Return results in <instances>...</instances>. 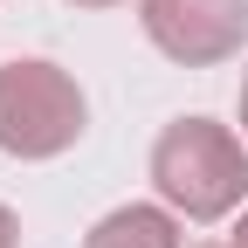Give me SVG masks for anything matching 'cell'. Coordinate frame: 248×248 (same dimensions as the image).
<instances>
[{
    "instance_id": "3957f363",
    "label": "cell",
    "mask_w": 248,
    "mask_h": 248,
    "mask_svg": "<svg viewBox=\"0 0 248 248\" xmlns=\"http://www.w3.org/2000/svg\"><path fill=\"white\" fill-rule=\"evenodd\" d=\"M138 21L152 48H166L186 69H214L248 42V0H138Z\"/></svg>"
},
{
    "instance_id": "277c9868",
    "label": "cell",
    "mask_w": 248,
    "mask_h": 248,
    "mask_svg": "<svg viewBox=\"0 0 248 248\" xmlns=\"http://www.w3.org/2000/svg\"><path fill=\"white\" fill-rule=\"evenodd\" d=\"M186 234H179V214L172 207H145V200H131V207H110L97 228L83 234V248H179Z\"/></svg>"
},
{
    "instance_id": "ba28073f",
    "label": "cell",
    "mask_w": 248,
    "mask_h": 248,
    "mask_svg": "<svg viewBox=\"0 0 248 248\" xmlns=\"http://www.w3.org/2000/svg\"><path fill=\"white\" fill-rule=\"evenodd\" d=\"M69 7H117V0H69Z\"/></svg>"
},
{
    "instance_id": "8992f818",
    "label": "cell",
    "mask_w": 248,
    "mask_h": 248,
    "mask_svg": "<svg viewBox=\"0 0 248 248\" xmlns=\"http://www.w3.org/2000/svg\"><path fill=\"white\" fill-rule=\"evenodd\" d=\"M234 248H248V207H241V221H234Z\"/></svg>"
},
{
    "instance_id": "52a82bcc",
    "label": "cell",
    "mask_w": 248,
    "mask_h": 248,
    "mask_svg": "<svg viewBox=\"0 0 248 248\" xmlns=\"http://www.w3.org/2000/svg\"><path fill=\"white\" fill-rule=\"evenodd\" d=\"M241 131H248V76H241Z\"/></svg>"
},
{
    "instance_id": "7a4b0ae2",
    "label": "cell",
    "mask_w": 248,
    "mask_h": 248,
    "mask_svg": "<svg viewBox=\"0 0 248 248\" xmlns=\"http://www.w3.org/2000/svg\"><path fill=\"white\" fill-rule=\"evenodd\" d=\"M83 124H90V104L69 69L42 55L0 62V152L7 159H55L83 138Z\"/></svg>"
},
{
    "instance_id": "5b68a950",
    "label": "cell",
    "mask_w": 248,
    "mask_h": 248,
    "mask_svg": "<svg viewBox=\"0 0 248 248\" xmlns=\"http://www.w3.org/2000/svg\"><path fill=\"white\" fill-rule=\"evenodd\" d=\"M0 248H21V221H14V207H0Z\"/></svg>"
},
{
    "instance_id": "9c48e42d",
    "label": "cell",
    "mask_w": 248,
    "mask_h": 248,
    "mask_svg": "<svg viewBox=\"0 0 248 248\" xmlns=\"http://www.w3.org/2000/svg\"><path fill=\"white\" fill-rule=\"evenodd\" d=\"M200 248H234V241H200Z\"/></svg>"
},
{
    "instance_id": "6da1fadb",
    "label": "cell",
    "mask_w": 248,
    "mask_h": 248,
    "mask_svg": "<svg viewBox=\"0 0 248 248\" xmlns=\"http://www.w3.org/2000/svg\"><path fill=\"white\" fill-rule=\"evenodd\" d=\"M152 186L186 221H221L248 193V145L214 117H172L152 145Z\"/></svg>"
}]
</instances>
